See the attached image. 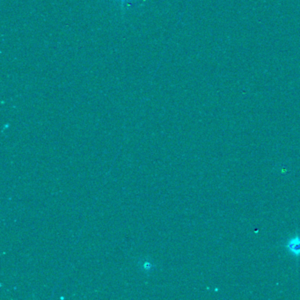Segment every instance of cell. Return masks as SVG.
Segmentation results:
<instances>
[{"instance_id":"cell-1","label":"cell","mask_w":300,"mask_h":300,"mask_svg":"<svg viewBox=\"0 0 300 300\" xmlns=\"http://www.w3.org/2000/svg\"><path fill=\"white\" fill-rule=\"evenodd\" d=\"M285 248H287L289 253L296 256H300V237L298 235H296L295 237L291 238L287 243L285 245Z\"/></svg>"},{"instance_id":"cell-2","label":"cell","mask_w":300,"mask_h":300,"mask_svg":"<svg viewBox=\"0 0 300 300\" xmlns=\"http://www.w3.org/2000/svg\"><path fill=\"white\" fill-rule=\"evenodd\" d=\"M118 1H120V2L122 3V5H123V4L125 3V2H127V1H129V0H118Z\"/></svg>"}]
</instances>
